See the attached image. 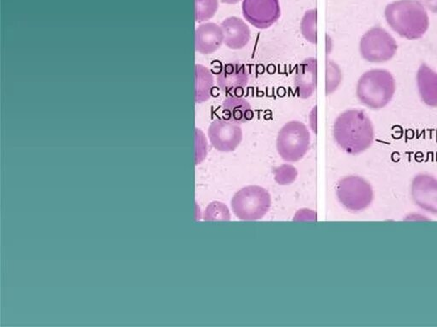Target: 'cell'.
I'll return each mask as SVG.
<instances>
[{"label": "cell", "instance_id": "6da1fadb", "mask_svg": "<svg viewBox=\"0 0 437 327\" xmlns=\"http://www.w3.org/2000/svg\"><path fill=\"white\" fill-rule=\"evenodd\" d=\"M333 136L342 150L351 155H358L372 147L375 131L372 120L364 110L352 109L344 111L336 117Z\"/></svg>", "mask_w": 437, "mask_h": 327}, {"label": "cell", "instance_id": "7a4b0ae2", "mask_svg": "<svg viewBox=\"0 0 437 327\" xmlns=\"http://www.w3.org/2000/svg\"><path fill=\"white\" fill-rule=\"evenodd\" d=\"M385 16L391 30L409 40L422 38L430 28L427 11L418 0L390 3L385 8Z\"/></svg>", "mask_w": 437, "mask_h": 327}, {"label": "cell", "instance_id": "3957f363", "mask_svg": "<svg viewBox=\"0 0 437 327\" xmlns=\"http://www.w3.org/2000/svg\"><path fill=\"white\" fill-rule=\"evenodd\" d=\"M397 84L388 70H368L360 77L356 85V96L362 105L373 110L384 109L392 101Z\"/></svg>", "mask_w": 437, "mask_h": 327}, {"label": "cell", "instance_id": "277c9868", "mask_svg": "<svg viewBox=\"0 0 437 327\" xmlns=\"http://www.w3.org/2000/svg\"><path fill=\"white\" fill-rule=\"evenodd\" d=\"M271 207V197L263 188L249 185L239 190L232 200V209L241 221H258Z\"/></svg>", "mask_w": 437, "mask_h": 327}, {"label": "cell", "instance_id": "5b68a950", "mask_svg": "<svg viewBox=\"0 0 437 327\" xmlns=\"http://www.w3.org/2000/svg\"><path fill=\"white\" fill-rule=\"evenodd\" d=\"M310 147V132L305 123L287 122L278 132L277 151L286 161L295 163L305 157Z\"/></svg>", "mask_w": 437, "mask_h": 327}, {"label": "cell", "instance_id": "8992f818", "mask_svg": "<svg viewBox=\"0 0 437 327\" xmlns=\"http://www.w3.org/2000/svg\"><path fill=\"white\" fill-rule=\"evenodd\" d=\"M398 45L394 37L381 27L366 31L360 41L362 59L372 64H382L397 55Z\"/></svg>", "mask_w": 437, "mask_h": 327}, {"label": "cell", "instance_id": "52a82bcc", "mask_svg": "<svg viewBox=\"0 0 437 327\" xmlns=\"http://www.w3.org/2000/svg\"><path fill=\"white\" fill-rule=\"evenodd\" d=\"M336 196L345 208L353 212H359L371 205L374 193L371 184L364 178L349 176L339 180Z\"/></svg>", "mask_w": 437, "mask_h": 327}, {"label": "cell", "instance_id": "ba28073f", "mask_svg": "<svg viewBox=\"0 0 437 327\" xmlns=\"http://www.w3.org/2000/svg\"><path fill=\"white\" fill-rule=\"evenodd\" d=\"M242 12L252 26L266 30L280 18V0H244Z\"/></svg>", "mask_w": 437, "mask_h": 327}, {"label": "cell", "instance_id": "9c48e42d", "mask_svg": "<svg viewBox=\"0 0 437 327\" xmlns=\"http://www.w3.org/2000/svg\"><path fill=\"white\" fill-rule=\"evenodd\" d=\"M208 135L212 146L222 152L234 151L243 139L242 128L239 124L225 118L212 122Z\"/></svg>", "mask_w": 437, "mask_h": 327}, {"label": "cell", "instance_id": "30bf717a", "mask_svg": "<svg viewBox=\"0 0 437 327\" xmlns=\"http://www.w3.org/2000/svg\"><path fill=\"white\" fill-rule=\"evenodd\" d=\"M411 197L415 205L431 214H437V179L429 173H419L411 184Z\"/></svg>", "mask_w": 437, "mask_h": 327}, {"label": "cell", "instance_id": "8fae6325", "mask_svg": "<svg viewBox=\"0 0 437 327\" xmlns=\"http://www.w3.org/2000/svg\"><path fill=\"white\" fill-rule=\"evenodd\" d=\"M217 85L227 96H241L249 82L246 66L239 64H225L217 74Z\"/></svg>", "mask_w": 437, "mask_h": 327}, {"label": "cell", "instance_id": "7c38bea8", "mask_svg": "<svg viewBox=\"0 0 437 327\" xmlns=\"http://www.w3.org/2000/svg\"><path fill=\"white\" fill-rule=\"evenodd\" d=\"M317 60L309 57L295 69V92L300 98L307 99L313 96L317 86Z\"/></svg>", "mask_w": 437, "mask_h": 327}, {"label": "cell", "instance_id": "4fadbf2b", "mask_svg": "<svg viewBox=\"0 0 437 327\" xmlns=\"http://www.w3.org/2000/svg\"><path fill=\"white\" fill-rule=\"evenodd\" d=\"M223 44V30L218 24L205 23L200 25L195 30V51L203 55H210L218 51Z\"/></svg>", "mask_w": 437, "mask_h": 327}, {"label": "cell", "instance_id": "5bb4252c", "mask_svg": "<svg viewBox=\"0 0 437 327\" xmlns=\"http://www.w3.org/2000/svg\"><path fill=\"white\" fill-rule=\"evenodd\" d=\"M220 27L223 30L224 44L229 49H243L251 39V32L248 25L236 16L225 19Z\"/></svg>", "mask_w": 437, "mask_h": 327}, {"label": "cell", "instance_id": "9a60e30c", "mask_svg": "<svg viewBox=\"0 0 437 327\" xmlns=\"http://www.w3.org/2000/svg\"><path fill=\"white\" fill-rule=\"evenodd\" d=\"M419 97L424 105L437 107V73L426 64L419 66L416 76Z\"/></svg>", "mask_w": 437, "mask_h": 327}, {"label": "cell", "instance_id": "2e32d148", "mask_svg": "<svg viewBox=\"0 0 437 327\" xmlns=\"http://www.w3.org/2000/svg\"><path fill=\"white\" fill-rule=\"evenodd\" d=\"M223 118L229 121L243 124L251 121L254 113L251 103L242 96H228L222 105Z\"/></svg>", "mask_w": 437, "mask_h": 327}, {"label": "cell", "instance_id": "e0dca14e", "mask_svg": "<svg viewBox=\"0 0 437 327\" xmlns=\"http://www.w3.org/2000/svg\"><path fill=\"white\" fill-rule=\"evenodd\" d=\"M215 79L210 70L201 64L195 65V102L209 101L213 95Z\"/></svg>", "mask_w": 437, "mask_h": 327}, {"label": "cell", "instance_id": "ac0fdd59", "mask_svg": "<svg viewBox=\"0 0 437 327\" xmlns=\"http://www.w3.org/2000/svg\"><path fill=\"white\" fill-rule=\"evenodd\" d=\"M301 32L307 42L317 44V11L310 10L302 16Z\"/></svg>", "mask_w": 437, "mask_h": 327}, {"label": "cell", "instance_id": "d6986e66", "mask_svg": "<svg viewBox=\"0 0 437 327\" xmlns=\"http://www.w3.org/2000/svg\"><path fill=\"white\" fill-rule=\"evenodd\" d=\"M343 81L342 70L334 61H327L326 92L327 95L332 94L339 89Z\"/></svg>", "mask_w": 437, "mask_h": 327}, {"label": "cell", "instance_id": "ffe728a7", "mask_svg": "<svg viewBox=\"0 0 437 327\" xmlns=\"http://www.w3.org/2000/svg\"><path fill=\"white\" fill-rule=\"evenodd\" d=\"M218 8V0H195V21L203 23L213 18Z\"/></svg>", "mask_w": 437, "mask_h": 327}, {"label": "cell", "instance_id": "44dd1931", "mask_svg": "<svg viewBox=\"0 0 437 327\" xmlns=\"http://www.w3.org/2000/svg\"><path fill=\"white\" fill-rule=\"evenodd\" d=\"M203 218L207 222L230 221L231 214L226 205L213 202L207 207Z\"/></svg>", "mask_w": 437, "mask_h": 327}, {"label": "cell", "instance_id": "7402d4cb", "mask_svg": "<svg viewBox=\"0 0 437 327\" xmlns=\"http://www.w3.org/2000/svg\"><path fill=\"white\" fill-rule=\"evenodd\" d=\"M426 9L437 14V0H418Z\"/></svg>", "mask_w": 437, "mask_h": 327}, {"label": "cell", "instance_id": "603a6c76", "mask_svg": "<svg viewBox=\"0 0 437 327\" xmlns=\"http://www.w3.org/2000/svg\"><path fill=\"white\" fill-rule=\"evenodd\" d=\"M316 117H317V107L315 106L310 114V125L314 132H316Z\"/></svg>", "mask_w": 437, "mask_h": 327}, {"label": "cell", "instance_id": "cb8c5ba5", "mask_svg": "<svg viewBox=\"0 0 437 327\" xmlns=\"http://www.w3.org/2000/svg\"><path fill=\"white\" fill-rule=\"evenodd\" d=\"M224 4H229V5H234V4L239 3L240 0H220Z\"/></svg>", "mask_w": 437, "mask_h": 327}, {"label": "cell", "instance_id": "d4e9b609", "mask_svg": "<svg viewBox=\"0 0 437 327\" xmlns=\"http://www.w3.org/2000/svg\"><path fill=\"white\" fill-rule=\"evenodd\" d=\"M327 39H328L327 50H328V53H329L332 49V42H331V39L330 38V37L327 36Z\"/></svg>", "mask_w": 437, "mask_h": 327}]
</instances>
